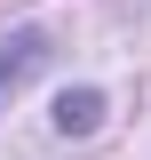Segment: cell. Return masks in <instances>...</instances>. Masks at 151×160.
<instances>
[{"label": "cell", "mask_w": 151, "mask_h": 160, "mask_svg": "<svg viewBox=\"0 0 151 160\" xmlns=\"http://www.w3.org/2000/svg\"><path fill=\"white\" fill-rule=\"evenodd\" d=\"M40 56H48V48H40V32H16V40H0V96H8V88H24V72H32Z\"/></svg>", "instance_id": "6da1fadb"}, {"label": "cell", "mask_w": 151, "mask_h": 160, "mask_svg": "<svg viewBox=\"0 0 151 160\" xmlns=\"http://www.w3.org/2000/svg\"><path fill=\"white\" fill-rule=\"evenodd\" d=\"M95 120H103V96H95V88H72V96H56V128H64V136H88Z\"/></svg>", "instance_id": "7a4b0ae2"}]
</instances>
